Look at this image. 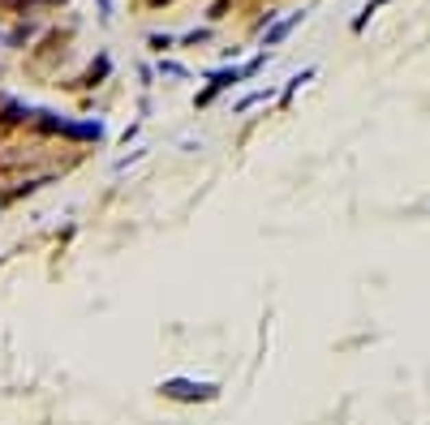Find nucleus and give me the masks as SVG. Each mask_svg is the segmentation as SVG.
I'll return each mask as SVG.
<instances>
[{
	"mask_svg": "<svg viewBox=\"0 0 430 425\" xmlns=\"http://www.w3.org/2000/svg\"><path fill=\"white\" fill-rule=\"evenodd\" d=\"M164 396H172V400H215V382H194V378H168L164 387Z\"/></svg>",
	"mask_w": 430,
	"mask_h": 425,
	"instance_id": "nucleus-1",
	"label": "nucleus"
},
{
	"mask_svg": "<svg viewBox=\"0 0 430 425\" xmlns=\"http://www.w3.org/2000/svg\"><path fill=\"white\" fill-rule=\"evenodd\" d=\"M232 82H241V69H219V73L211 77V86H206L194 104H198V108H206V104H211V99H215V95L224 90V86H232Z\"/></svg>",
	"mask_w": 430,
	"mask_h": 425,
	"instance_id": "nucleus-2",
	"label": "nucleus"
},
{
	"mask_svg": "<svg viewBox=\"0 0 430 425\" xmlns=\"http://www.w3.org/2000/svg\"><path fill=\"white\" fill-rule=\"evenodd\" d=\"M297 22H306V9H301V13H293V18H289V22H280V26L272 30V35H267V47H272V43H280V39H284V35H289V30H293Z\"/></svg>",
	"mask_w": 430,
	"mask_h": 425,
	"instance_id": "nucleus-3",
	"label": "nucleus"
},
{
	"mask_svg": "<svg viewBox=\"0 0 430 425\" xmlns=\"http://www.w3.org/2000/svg\"><path fill=\"white\" fill-rule=\"evenodd\" d=\"M383 5H387V0H370V5H366V9L357 13V18H353V30H361L366 22H370V13H379V9H383Z\"/></svg>",
	"mask_w": 430,
	"mask_h": 425,
	"instance_id": "nucleus-4",
	"label": "nucleus"
},
{
	"mask_svg": "<svg viewBox=\"0 0 430 425\" xmlns=\"http://www.w3.org/2000/svg\"><path fill=\"white\" fill-rule=\"evenodd\" d=\"M151 47H155V52H164V47H172V39L168 35H151Z\"/></svg>",
	"mask_w": 430,
	"mask_h": 425,
	"instance_id": "nucleus-7",
	"label": "nucleus"
},
{
	"mask_svg": "<svg viewBox=\"0 0 430 425\" xmlns=\"http://www.w3.org/2000/svg\"><path fill=\"white\" fill-rule=\"evenodd\" d=\"M263 99H272V90H254V95H246V99H237V112H250L254 104H263Z\"/></svg>",
	"mask_w": 430,
	"mask_h": 425,
	"instance_id": "nucleus-5",
	"label": "nucleus"
},
{
	"mask_svg": "<svg viewBox=\"0 0 430 425\" xmlns=\"http://www.w3.org/2000/svg\"><path fill=\"white\" fill-rule=\"evenodd\" d=\"M310 77H314V69H301V73H297V77L289 82V90H284V99H293V90L301 86V82H310Z\"/></svg>",
	"mask_w": 430,
	"mask_h": 425,
	"instance_id": "nucleus-6",
	"label": "nucleus"
}]
</instances>
